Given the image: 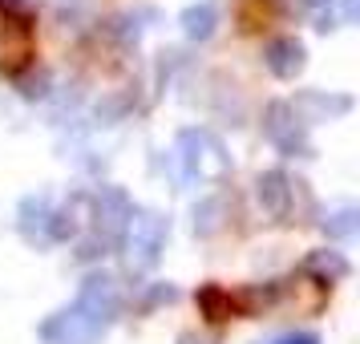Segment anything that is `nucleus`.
<instances>
[{
  "label": "nucleus",
  "mask_w": 360,
  "mask_h": 344,
  "mask_svg": "<svg viewBox=\"0 0 360 344\" xmlns=\"http://www.w3.org/2000/svg\"><path fill=\"white\" fill-rule=\"evenodd\" d=\"M33 57H37L33 17L13 8L8 0H0V69L4 73H20Z\"/></svg>",
  "instance_id": "f257e3e1"
}]
</instances>
